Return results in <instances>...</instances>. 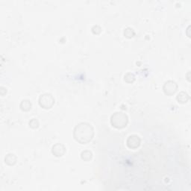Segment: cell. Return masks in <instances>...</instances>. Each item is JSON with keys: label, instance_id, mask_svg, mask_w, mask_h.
Returning a JSON list of instances; mask_svg holds the SVG:
<instances>
[{"label": "cell", "instance_id": "cell-3", "mask_svg": "<svg viewBox=\"0 0 191 191\" xmlns=\"http://www.w3.org/2000/svg\"><path fill=\"white\" fill-rule=\"evenodd\" d=\"M54 99L49 93H44L41 95L39 98V104L42 107L45 109H49L53 106Z\"/></svg>", "mask_w": 191, "mask_h": 191}, {"label": "cell", "instance_id": "cell-1", "mask_svg": "<svg viewBox=\"0 0 191 191\" xmlns=\"http://www.w3.org/2000/svg\"><path fill=\"white\" fill-rule=\"evenodd\" d=\"M94 135L93 128L87 123H81L76 126L73 132L74 138L81 144H86L91 141Z\"/></svg>", "mask_w": 191, "mask_h": 191}, {"label": "cell", "instance_id": "cell-13", "mask_svg": "<svg viewBox=\"0 0 191 191\" xmlns=\"http://www.w3.org/2000/svg\"><path fill=\"white\" fill-rule=\"evenodd\" d=\"M29 126L32 129H36L39 126V122L37 121V120H36V119H32L29 122Z\"/></svg>", "mask_w": 191, "mask_h": 191}, {"label": "cell", "instance_id": "cell-8", "mask_svg": "<svg viewBox=\"0 0 191 191\" xmlns=\"http://www.w3.org/2000/svg\"><path fill=\"white\" fill-rule=\"evenodd\" d=\"M177 100L179 101V102L180 103H185L188 101L189 99V96L187 93L184 92H181L180 93H179L177 96Z\"/></svg>", "mask_w": 191, "mask_h": 191}, {"label": "cell", "instance_id": "cell-7", "mask_svg": "<svg viewBox=\"0 0 191 191\" xmlns=\"http://www.w3.org/2000/svg\"><path fill=\"white\" fill-rule=\"evenodd\" d=\"M5 161L8 165H14L17 162V157L14 154L10 153V154L6 155V157L5 158Z\"/></svg>", "mask_w": 191, "mask_h": 191}, {"label": "cell", "instance_id": "cell-2", "mask_svg": "<svg viewBox=\"0 0 191 191\" xmlns=\"http://www.w3.org/2000/svg\"><path fill=\"white\" fill-rule=\"evenodd\" d=\"M110 123L117 129H123L128 123V117L122 112H117L111 116Z\"/></svg>", "mask_w": 191, "mask_h": 191}, {"label": "cell", "instance_id": "cell-4", "mask_svg": "<svg viewBox=\"0 0 191 191\" xmlns=\"http://www.w3.org/2000/svg\"><path fill=\"white\" fill-rule=\"evenodd\" d=\"M178 86L176 83L173 81H168L163 85V91L168 96H172L176 93Z\"/></svg>", "mask_w": 191, "mask_h": 191}, {"label": "cell", "instance_id": "cell-9", "mask_svg": "<svg viewBox=\"0 0 191 191\" xmlns=\"http://www.w3.org/2000/svg\"><path fill=\"white\" fill-rule=\"evenodd\" d=\"M92 157H93V155H92V152L90 151L86 150L81 152V158L84 161H89V160H91Z\"/></svg>", "mask_w": 191, "mask_h": 191}, {"label": "cell", "instance_id": "cell-6", "mask_svg": "<svg viewBox=\"0 0 191 191\" xmlns=\"http://www.w3.org/2000/svg\"><path fill=\"white\" fill-rule=\"evenodd\" d=\"M52 152L56 157H61V156H63L65 154L66 148L63 144L57 143L54 146H53L52 149Z\"/></svg>", "mask_w": 191, "mask_h": 191}, {"label": "cell", "instance_id": "cell-5", "mask_svg": "<svg viewBox=\"0 0 191 191\" xmlns=\"http://www.w3.org/2000/svg\"><path fill=\"white\" fill-rule=\"evenodd\" d=\"M126 143H127L128 147L130 149H137L140 145V138L137 135L133 134V135L129 136V138L127 139Z\"/></svg>", "mask_w": 191, "mask_h": 191}, {"label": "cell", "instance_id": "cell-12", "mask_svg": "<svg viewBox=\"0 0 191 191\" xmlns=\"http://www.w3.org/2000/svg\"><path fill=\"white\" fill-rule=\"evenodd\" d=\"M124 79L125 81H127V82L129 83H131V82H133L134 80V76L132 73H127V74L124 77Z\"/></svg>", "mask_w": 191, "mask_h": 191}, {"label": "cell", "instance_id": "cell-10", "mask_svg": "<svg viewBox=\"0 0 191 191\" xmlns=\"http://www.w3.org/2000/svg\"><path fill=\"white\" fill-rule=\"evenodd\" d=\"M31 103L28 100H23L20 103V108L24 111H28L31 109Z\"/></svg>", "mask_w": 191, "mask_h": 191}, {"label": "cell", "instance_id": "cell-11", "mask_svg": "<svg viewBox=\"0 0 191 191\" xmlns=\"http://www.w3.org/2000/svg\"><path fill=\"white\" fill-rule=\"evenodd\" d=\"M124 35L126 36V37H129V38H131V37H133L134 35V31L132 28H127L125 29L124 31Z\"/></svg>", "mask_w": 191, "mask_h": 191}]
</instances>
